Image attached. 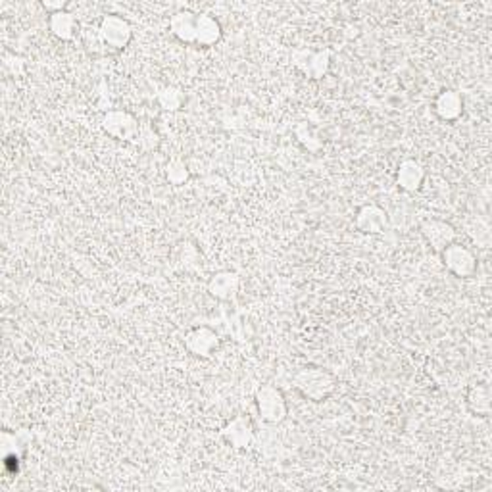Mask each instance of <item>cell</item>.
<instances>
[{
    "label": "cell",
    "mask_w": 492,
    "mask_h": 492,
    "mask_svg": "<svg viewBox=\"0 0 492 492\" xmlns=\"http://www.w3.org/2000/svg\"><path fill=\"white\" fill-rule=\"evenodd\" d=\"M73 18L72 14H65V12H58L52 18V29L58 37H64V39H70L73 35Z\"/></svg>",
    "instance_id": "obj_16"
},
{
    "label": "cell",
    "mask_w": 492,
    "mask_h": 492,
    "mask_svg": "<svg viewBox=\"0 0 492 492\" xmlns=\"http://www.w3.org/2000/svg\"><path fill=\"white\" fill-rule=\"evenodd\" d=\"M471 410L481 417H486L491 414V389L486 385H477L471 389L469 396H467Z\"/></svg>",
    "instance_id": "obj_10"
},
{
    "label": "cell",
    "mask_w": 492,
    "mask_h": 492,
    "mask_svg": "<svg viewBox=\"0 0 492 492\" xmlns=\"http://www.w3.org/2000/svg\"><path fill=\"white\" fill-rule=\"evenodd\" d=\"M104 127L110 135L120 137V139H129V137L135 133V120L131 118L125 112H112V114L106 115L104 120Z\"/></svg>",
    "instance_id": "obj_7"
},
{
    "label": "cell",
    "mask_w": 492,
    "mask_h": 492,
    "mask_svg": "<svg viewBox=\"0 0 492 492\" xmlns=\"http://www.w3.org/2000/svg\"><path fill=\"white\" fill-rule=\"evenodd\" d=\"M383 223H385V215L375 206L364 208L358 215V225L367 233H377L379 229L383 227Z\"/></svg>",
    "instance_id": "obj_14"
},
{
    "label": "cell",
    "mask_w": 492,
    "mask_h": 492,
    "mask_svg": "<svg viewBox=\"0 0 492 492\" xmlns=\"http://www.w3.org/2000/svg\"><path fill=\"white\" fill-rule=\"evenodd\" d=\"M421 181H423V168L415 162H404L400 165L398 172V185L404 189V191H415L420 189Z\"/></svg>",
    "instance_id": "obj_9"
},
{
    "label": "cell",
    "mask_w": 492,
    "mask_h": 492,
    "mask_svg": "<svg viewBox=\"0 0 492 492\" xmlns=\"http://www.w3.org/2000/svg\"><path fill=\"white\" fill-rule=\"evenodd\" d=\"M229 443H233L235 446H244L250 441V427L248 423H244L243 420L233 421L227 429H225Z\"/></svg>",
    "instance_id": "obj_15"
},
{
    "label": "cell",
    "mask_w": 492,
    "mask_h": 492,
    "mask_svg": "<svg viewBox=\"0 0 492 492\" xmlns=\"http://www.w3.org/2000/svg\"><path fill=\"white\" fill-rule=\"evenodd\" d=\"M215 343H217V341H215V335L214 333H210L208 329H196V331H193V333L189 335V341H187L189 348L193 350L194 354H198V356H206Z\"/></svg>",
    "instance_id": "obj_11"
},
{
    "label": "cell",
    "mask_w": 492,
    "mask_h": 492,
    "mask_svg": "<svg viewBox=\"0 0 492 492\" xmlns=\"http://www.w3.org/2000/svg\"><path fill=\"white\" fill-rule=\"evenodd\" d=\"M423 235L427 239V243L436 250V252H443L446 246L454 243L456 239V231L452 229V225L444 222H436V220H431L423 225Z\"/></svg>",
    "instance_id": "obj_5"
},
{
    "label": "cell",
    "mask_w": 492,
    "mask_h": 492,
    "mask_svg": "<svg viewBox=\"0 0 492 492\" xmlns=\"http://www.w3.org/2000/svg\"><path fill=\"white\" fill-rule=\"evenodd\" d=\"M258 408L262 417L267 421H281L285 417V400L279 391L271 386H264L258 393Z\"/></svg>",
    "instance_id": "obj_4"
},
{
    "label": "cell",
    "mask_w": 492,
    "mask_h": 492,
    "mask_svg": "<svg viewBox=\"0 0 492 492\" xmlns=\"http://www.w3.org/2000/svg\"><path fill=\"white\" fill-rule=\"evenodd\" d=\"M196 22L198 20L191 12H179L173 15L172 31L181 41L193 43V41H196Z\"/></svg>",
    "instance_id": "obj_8"
},
{
    "label": "cell",
    "mask_w": 492,
    "mask_h": 492,
    "mask_svg": "<svg viewBox=\"0 0 492 492\" xmlns=\"http://www.w3.org/2000/svg\"><path fill=\"white\" fill-rule=\"evenodd\" d=\"M296 386L310 398L320 400L333 389V379L321 370H306L296 377Z\"/></svg>",
    "instance_id": "obj_2"
},
{
    "label": "cell",
    "mask_w": 492,
    "mask_h": 492,
    "mask_svg": "<svg viewBox=\"0 0 492 492\" xmlns=\"http://www.w3.org/2000/svg\"><path fill=\"white\" fill-rule=\"evenodd\" d=\"M100 41L104 44H110L114 49H123L131 39V27L123 18L118 15H108L102 20L99 29Z\"/></svg>",
    "instance_id": "obj_3"
},
{
    "label": "cell",
    "mask_w": 492,
    "mask_h": 492,
    "mask_svg": "<svg viewBox=\"0 0 492 492\" xmlns=\"http://www.w3.org/2000/svg\"><path fill=\"white\" fill-rule=\"evenodd\" d=\"M436 114L441 115L443 120H456L462 115V110H464V100L462 96L456 93V91H444V93L439 94V99L435 102Z\"/></svg>",
    "instance_id": "obj_6"
},
{
    "label": "cell",
    "mask_w": 492,
    "mask_h": 492,
    "mask_svg": "<svg viewBox=\"0 0 492 492\" xmlns=\"http://www.w3.org/2000/svg\"><path fill=\"white\" fill-rule=\"evenodd\" d=\"M217 39H220V23L208 15H200L196 22V43L212 44Z\"/></svg>",
    "instance_id": "obj_12"
},
{
    "label": "cell",
    "mask_w": 492,
    "mask_h": 492,
    "mask_svg": "<svg viewBox=\"0 0 492 492\" xmlns=\"http://www.w3.org/2000/svg\"><path fill=\"white\" fill-rule=\"evenodd\" d=\"M236 285H239V279H236V275H233V273H220V275H215V277L212 279V285H210V289H212V293H214L215 296H220V298H229V296H233V294H235Z\"/></svg>",
    "instance_id": "obj_13"
},
{
    "label": "cell",
    "mask_w": 492,
    "mask_h": 492,
    "mask_svg": "<svg viewBox=\"0 0 492 492\" xmlns=\"http://www.w3.org/2000/svg\"><path fill=\"white\" fill-rule=\"evenodd\" d=\"M444 265L448 267L454 275L458 277H469L477 270V260L471 254V250H467L462 244H450L443 250Z\"/></svg>",
    "instance_id": "obj_1"
}]
</instances>
